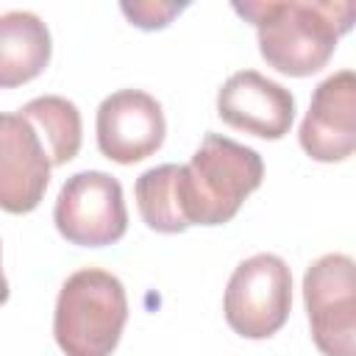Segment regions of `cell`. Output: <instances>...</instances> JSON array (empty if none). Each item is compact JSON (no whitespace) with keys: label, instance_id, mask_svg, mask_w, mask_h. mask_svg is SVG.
Listing matches in <instances>:
<instances>
[{"label":"cell","instance_id":"obj_6","mask_svg":"<svg viewBox=\"0 0 356 356\" xmlns=\"http://www.w3.org/2000/svg\"><path fill=\"white\" fill-rule=\"evenodd\" d=\"M303 300L312 339L323 356H356V281L353 259L325 253L303 275Z\"/></svg>","mask_w":356,"mask_h":356},{"label":"cell","instance_id":"obj_2","mask_svg":"<svg viewBox=\"0 0 356 356\" xmlns=\"http://www.w3.org/2000/svg\"><path fill=\"white\" fill-rule=\"evenodd\" d=\"M264 161L253 147L206 134L189 164H181L184 217L189 225L228 222L245 197L261 186Z\"/></svg>","mask_w":356,"mask_h":356},{"label":"cell","instance_id":"obj_4","mask_svg":"<svg viewBox=\"0 0 356 356\" xmlns=\"http://www.w3.org/2000/svg\"><path fill=\"white\" fill-rule=\"evenodd\" d=\"M292 309V273L275 253H256L228 278L222 312L231 331L245 339L273 337Z\"/></svg>","mask_w":356,"mask_h":356},{"label":"cell","instance_id":"obj_8","mask_svg":"<svg viewBox=\"0 0 356 356\" xmlns=\"http://www.w3.org/2000/svg\"><path fill=\"white\" fill-rule=\"evenodd\" d=\"M300 147L314 161H345L356 150V75L339 70L317 83L298 131Z\"/></svg>","mask_w":356,"mask_h":356},{"label":"cell","instance_id":"obj_5","mask_svg":"<svg viewBox=\"0 0 356 356\" xmlns=\"http://www.w3.org/2000/svg\"><path fill=\"white\" fill-rule=\"evenodd\" d=\"M53 222L70 245L81 248H103L122 239L128 209L120 181L103 170L70 175L56 197Z\"/></svg>","mask_w":356,"mask_h":356},{"label":"cell","instance_id":"obj_12","mask_svg":"<svg viewBox=\"0 0 356 356\" xmlns=\"http://www.w3.org/2000/svg\"><path fill=\"white\" fill-rule=\"evenodd\" d=\"M19 114L39 134L50 167H61L72 161L81 150V111L72 100L61 95H42L28 100Z\"/></svg>","mask_w":356,"mask_h":356},{"label":"cell","instance_id":"obj_9","mask_svg":"<svg viewBox=\"0 0 356 356\" xmlns=\"http://www.w3.org/2000/svg\"><path fill=\"white\" fill-rule=\"evenodd\" d=\"M50 184V159L33 125L17 114H0V209L33 211Z\"/></svg>","mask_w":356,"mask_h":356},{"label":"cell","instance_id":"obj_14","mask_svg":"<svg viewBox=\"0 0 356 356\" xmlns=\"http://www.w3.org/2000/svg\"><path fill=\"white\" fill-rule=\"evenodd\" d=\"M186 8V3H164V0H142V3H120V11L128 17L131 25L142 31H159L172 22Z\"/></svg>","mask_w":356,"mask_h":356},{"label":"cell","instance_id":"obj_15","mask_svg":"<svg viewBox=\"0 0 356 356\" xmlns=\"http://www.w3.org/2000/svg\"><path fill=\"white\" fill-rule=\"evenodd\" d=\"M8 300V281H6V275H3V264H0V306Z\"/></svg>","mask_w":356,"mask_h":356},{"label":"cell","instance_id":"obj_1","mask_svg":"<svg viewBox=\"0 0 356 356\" xmlns=\"http://www.w3.org/2000/svg\"><path fill=\"white\" fill-rule=\"evenodd\" d=\"M234 11L256 25L261 58L292 78L320 72L356 17L353 0H245Z\"/></svg>","mask_w":356,"mask_h":356},{"label":"cell","instance_id":"obj_13","mask_svg":"<svg viewBox=\"0 0 356 356\" xmlns=\"http://www.w3.org/2000/svg\"><path fill=\"white\" fill-rule=\"evenodd\" d=\"M139 214L147 228L159 234H181L189 228L184 217L181 164H159L145 170L134 186Z\"/></svg>","mask_w":356,"mask_h":356},{"label":"cell","instance_id":"obj_10","mask_svg":"<svg viewBox=\"0 0 356 356\" xmlns=\"http://www.w3.org/2000/svg\"><path fill=\"white\" fill-rule=\"evenodd\" d=\"M217 114L225 125L261 136L281 139L295 120V97L281 83L256 70L234 72L217 92Z\"/></svg>","mask_w":356,"mask_h":356},{"label":"cell","instance_id":"obj_11","mask_svg":"<svg viewBox=\"0 0 356 356\" xmlns=\"http://www.w3.org/2000/svg\"><path fill=\"white\" fill-rule=\"evenodd\" d=\"M50 50V31L33 11L0 14V89H14L42 75Z\"/></svg>","mask_w":356,"mask_h":356},{"label":"cell","instance_id":"obj_3","mask_svg":"<svg viewBox=\"0 0 356 356\" xmlns=\"http://www.w3.org/2000/svg\"><path fill=\"white\" fill-rule=\"evenodd\" d=\"M128 320L125 286L100 267L72 273L56 300L53 337L67 356H111Z\"/></svg>","mask_w":356,"mask_h":356},{"label":"cell","instance_id":"obj_7","mask_svg":"<svg viewBox=\"0 0 356 356\" xmlns=\"http://www.w3.org/2000/svg\"><path fill=\"white\" fill-rule=\"evenodd\" d=\"M97 147L117 164H134L153 156L164 142L161 103L142 89H120L97 106Z\"/></svg>","mask_w":356,"mask_h":356}]
</instances>
